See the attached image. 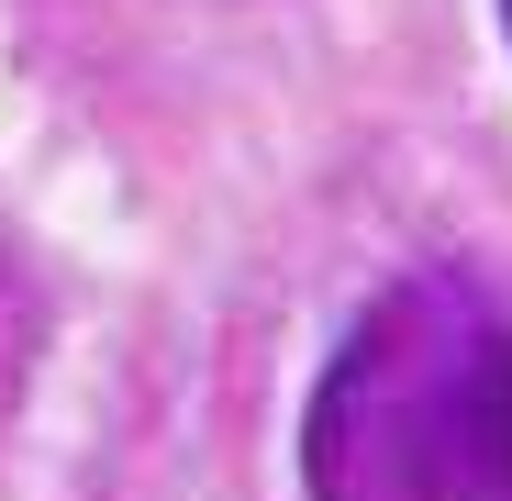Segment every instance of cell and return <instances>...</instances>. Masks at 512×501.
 <instances>
[{"label":"cell","mask_w":512,"mask_h":501,"mask_svg":"<svg viewBox=\"0 0 512 501\" xmlns=\"http://www.w3.org/2000/svg\"><path fill=\"white\" fill-rule=\"evenodd\" d=\"M501 23H512V0H501Z\"/></svg>","instance_id":"2"},{"label":"cell","mask_w":512,"mask_h":501,"mask_svg":"<svg viewBox=\"0 0 512 501\" xmlns=\"http://www.w3.org/2000/svg\"><path fill=\"white\" fill-rule=\"evenodd\" d=\"M301 501H512V290L390 279L301 401Z\"/></svg>","instance_id":"1"}]
</instances>
